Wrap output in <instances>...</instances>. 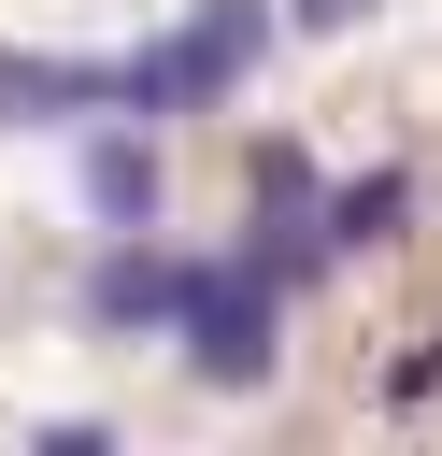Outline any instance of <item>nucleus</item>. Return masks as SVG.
I'll list each match as a JSON object with an SVG mask.
<instances>
[{
  "instance_id": "7",
  "label": "nucleus",
  "mask_w": 442,
  "mask_h": 456,
  "mask_svg": "<svg viewBox=\"0 0 442 456\" xmlns=\"http://www.w3.org/2000/svg\"><path fill=\"white\" fill-rule=\"evenodd\" d=\"M314 200V157L299 142H257V214H299Z\"/></svg>"
},
{
  "instance_id": "4",
  "label": "nucleus",
  "mask_w": 442,
  "mask_h": 456,
  "mask_svg": "<svg viewBox=\"0 0 442 456\" xmlns=\"http://www.w3.org/2000/svg\"><path fill=\"white\" fill-rule=\"evenodd\" d=\"M171 299H185V256H157V242H114L86 271V314L100 328H171Z\"/></svg>"
},
{
  "instance_id": "8",
  "label": "nucleus",
  "mask_w": 442,
  "mask_h": 456,
  "mask_svg": "<svg viewBox=\"0 0 442 456\" xmlns=\"http://www.w3.org/2000/svg\"><path fill=\"white\" fill-rule=\"evenodd\" d=\"M356 14H371V0H285V28H314V43H328V28H356Z\"/></svg>"
},
{
  "instance_id": "3",
  "label": "nucleus",
  "mask_w": 442,
  "mask_h": 456,
  "mask_svg": "<svg viewBox=\"0 0 442 456\" xmlns=\"http://www.w3.org/2000/svg\"><path fill=\"white\" fill-rule=\"evenodd\" d=\"M43 114H114V57H0V128Z\"/></svg>"
},
{
  "instance_id": "6",
  "label": "nucleus",
  "mask_w": 442,
  "mask_h": 456,
  "mask_svg": "<svg viewBox=\"0 0 442 456\" xmlns=\"http://www.w3.org/2000/svg\"><path fill=\"white\" fill-rule=\"evenodd\" d=\"M399 214H413V185H399V171H356V185L328 200V256H371V242H399Z\"/></svg>"
},
{
  "instance_id": "2",
  "label": "nucleus",
  "mask_w": 442,
  "mask_h": 456,
  "mask_svg": "<svg viewBox=\"0 0 442 456\" xmlns=\"http://www.w3.org/2000/svg\"><path fill=\"white\" fill-rule=\"evenodd\" d=\"M171 328H185V370H200V385H271L285 285H271V271H242V256H185V299H171Z\"/></svg>"
},
{
  "instance_id": "5",
  "label": "nucleus",
  "mask_w": 442,
  "mask_h": 456,
  "mask_svg": "<svg viewBox=\"0 0 442 456\" xmlns=\"http://www.w3.org/2000/svg\"><path fill=\"white\" fill-rule=\"evenodd\" d=\"M86 214H100V228H143V214H157V142H143V128H100V142H86Z\"/></svg>"
},
{
  "instance_id": "1",
  "label": "nucleus",
  "mask_w": 442,
  "mask_h": 456,
  "mask_svg": "<svg viewBox=\"0 0 442 456\" xmlns=\"http://www.w3.org/2000/svg\"><path fill=\"white\" fill-rule=\"evenodd\" d=\"M271 57V0H200L171 43H143V57H114V114H185V100H214V86H242Z\"/></svg>"
}]
</instances>
